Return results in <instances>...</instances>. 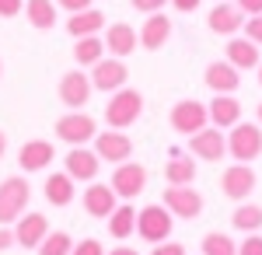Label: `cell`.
I'll use <instances>...</instances> for the list:
<instances>
[{"label":"cell","instance_id":"cell-1","mask_svg":"<svg viewBox=\"0 0 262 255\" xmlns=\"http://www.w3.org/2000/svg\"><path fill=\"white\" fill-rule=\"evenodd\" d=\"M140 112H143V95L133 88H119L105 105V122H108V130H129L140 119Z\"/></svg>","mask_w":262,"mask_h":255},{"label":"cell","instance_id":"cell-2","mask_svg":"<svg viewBox=\"0 0 262 255\" xmlns=\"http://www.w3.org/2000/svg\"><path fill=\"white\" fill-rule=\"evenodd\" d=\"M32 199V185L25 175H11L0 182V227H11Z\"/></svg>","mask_w":262,"mask_h":255},{"label":"cell","instance_id":"cell-3","mask_svg":"<svg viewBox=\"0 0 262 255\" xmlns=\"http://www.w3.org/2000/svg\"><path fill=\"white\" fill-rule=\"evenodd\" d=\"M171 227H175V217H171V210L164 203H150V206L137 210V235L143 241L161 245V241L171 238Z\"/></svg>","mask_w":262,"mask_h":255},{"label":"cell","instance_id":"cell-4","mask_svg":"<svg viewBox=\"0 0 262 255\" xmlns=\"http://www.w3.org/2000/svg\"><path fill=\"white\" fill-rule=\"evenodd\" d=\"M227 154L238 164H252L255 157H262V130L252 122H238L227 133Z\"/></svg>","mask_w":262,"mask_h":255},{"label":"cell","instance_id":"cell-5","mask_svg":"<svg viewBox=\"0 0 262 255\" xmlns=\"http://www.w3.org/2000/svg\"><path fill=\"white\" fill-rule=\"evenodd\" d=\"M56 137L63 143H70V147H88L98 137V122L88 112H67V116L56 119Z\"/></svg>","mask_w":262,"mask_h":255},{"label":"cell","instance_id":"cell-6","mask_svg":"<svg viewBox=\"0 0 262 255\" xmlns=\"http://www.w3.org/2000/svg\"><path fill=\"white\" fill-rule=\"evenodd\" d=\"M171 130L182 133V137H192V133H200L206 130V122H210V112H206V105L196 98H182L175 101V109H171Z\"/></svg>","mask_w":262,"mask_h":255},{"label":"cell","instance_id":"cell-7","mask_svg":"<svg viewBox=\"0 0 262 255\" xmlns=\"http://www.w3.org/2000/svg\"><path fill=\"white\" fill-rule=\"evenodd\" d=\"M108 185H112V193L119 199H137L147 189V168L137 164V161H122V164H116Z\"/></svg>","mask_w":262,"mask_h":255},{"label":"cell","instance_id":"cell-8","mask_svg":"<svg viewBox=\"0 0 262 255\" xmlns=\"http://www.w3.org/2000/svg\"><path fill=\"white\" fill-rule=\"evenodd\" d=\"M91 88L95 91H108V95H116L119 88H126V77H129V70H126V63L116 56H105L98 59L95 67H91Z\"/></svg>","mask_w":262,"mask_h":255},{"label":"cell","instance_id":"cell-9","mask_svg":"<svg viewBox=\"0 0 262 255\" xmlns=\"http://www.w3.org/2000/svg\"><path fill=\"white\" fill-rule=\"evenodd\" d=\"M255 172H252V164H231L227 172L221 175V193L227 199H234V203H245V199L252 196V189H255Z\"/></svg>","mask_w":262,"mask_h":255},{"label":"cell","instance_id":"cell-10","mask_svg":"<svg viewBox=\"0 0 262 255\" xmlns=\"http://www.w3.org/2000/svg\"><path fill=\"white\" fill-rule=\"evenodd\" d=\"M91 77L81 74V70H67L60 77V101L70 109V112H81L84 105L91 101Z\"/></svg>","mask_w":262,"mask_h":255},{"label":"cell","instance_id":"cell-11","mask_svg":"<svg viewBox=\"0 0 262 255\" xmlns=\"http://www.w3.org/2000/svg\"><path fill=\"white\" fill-rule=\"evenodd\" d=\"M95 154L101 161H108V164H122V161L133 157V140L126 137L122 130H101L95 137Z\"/></svg>","mask_w":262,"mask_h":255},{"label":"cell","instance_id":"cell-12","mask_svg":"<svg viewBox=\"0 0 262 255\" xmlns=\"http://www.w3.org/2000/svg\"><path fill=\"white\" fill-rule=\"evenodd\" d=\"M164 206L171 210V217L192 220V217L203 214V196L192 185H168V189H164Z\"/></svg>","mask_w":262,"mask_h":255},{"label":"cell","instance_id":"cell-13","mask_svg":"<svg viewBox=\"0 0 262 255\" xmlns=\"http://www.w3.org/2000/svg\"><path fill=\"white\" fill-rule=\"evenodd\" d=\"M63 172L74 178V182H95L98 178V168H101V157L88 147H70V154L63 157Z\"/></svg>","mask_w":262,"mask_h":255},{"label":"cell","instance_id":"cell-14","mask_svg":"<svg viewBox=\"0 0 262 255\" xmlns=\"http://www.w3.org/2000/svg\"><path fill=\"white\" fill-rule=\"evenodd\" d=\"M105 53H112L116 59H126L137 46H140V32L133 28V25H126V21H116V25H108L105 28Z\"/></svg>","mask_w":262,"mask_h":255},{"label":"cell","instance_id":"cell-15","mask_svg":"<svg viewBox=\"0 0 262 255\" xmlns=\"http://www.w3.org/2000/svg\"><path fill=\"white\" fill-rule=\"evenodd\" d=\"M189 154L203 157V161H221V157L227 154V137H224L217 126H213V130L206 126V130H200V133L189 137Z\"/></svg>","mask_w":262,"mask_h":255},{"label":"cell","instance_id":"cell-16","mask_svg":"<svg viewBox=\"0 0 262 255\" xmlns=\"http://www.w3.org/2000/svg\"><path fill=\"white\" fill-rule=\"evenodd\" d=\"M203 80H206V88H210L213 95H234L238 84H242V74H238L227 59H213V63H206Z\"/></svg>","mask_w":262,"mask_h":255},{"label":"cell","instance_id":"cell-17","mask_svg":"<svg viewBox=\"0 0 262 255\" xmlns=\"http://www.w3.org/2000/svg\"><path fill=\"white\" fill-rule=\"evenodd\" d=\"M49 235V220L46 214H21L14 220V241H18L21 248H39L42 241Z\"/></svg>","mask_w":262,"mask_h":255},{"label":"cell","instance_id":"cell-18","mask_svg":"<svg viewBox=\"0 0 262 255\" xmlns=\"http://www.w3.org/2000/svg\"><path fill=\"white\" fill-rule=\"evenodd\" d=\"M245 14L234 7V4H227V0H221L210 14H206V25H210V32H217V35H227V39H234L238 32L245 28Z\"/></svg>","mask_w":262,"mask_h":255},{"label":"cell","instance_id":"cell-19","mask_svg":"<svg viewBox=\"0 0 262 255\" xmlns=\"http://www.w3.org/2000/svg\"><path fill=\"white\" fill-rule=\"evenodd\" d=\"M53 157H56V151H53L49 140H28L18 151V164H21V172H42V168L53 164Z\"/></svg>","mask_w":262,"mask_h":255},{"label":"cell","instance_id":"cell-20","mask_svg":"<svg viewBox=\"0 0 262 255\" xmlns=\"http://www.w3.org/2000/svg\"><path fill=\"white\" fill-rule=\"evenodd\" d=\"M206 112H210V122L217 130H231V126L242 122V101L234 95H213V101L206 105Z\"/></svg>","mask_w":262,"mask_h":255},{"label":"cell","instance_id":"cell-21","mask_svg":"<svg viewBox=\"0 0 262 255\" xmlns=\"http://www.w3.org/2000/svg\"><path fill=\"white\" fill-rule=\"evenodd\" d=\"M168 39H171V18L161 14V11H158V14H147L143 25H140V46L154 53V49H161Z\"/></svg>","mask_w":262,"mask_h":255},{"label":"cell","instance_id":"cell-22","mask_svg":"<svg viewBox=\"0 0 262 255\" xmlns=\"http://www.w3.org/2000/svg\"><path fill=\"white\" fill-rule=\"evenodd\" d=\"M116 199H119V196L112 193V185L95 182V185H88V189H84V214H91V217H112Z\"/></svg>","mask_w":262,"mask_h":255},{"label":"cell","instance_id":"cell-23","mask_svg":"<svg viewBox=\"0 0 262 255\" xmlns=\"http://www.w3.org/2000/svg\"><path fill=\"white\" fill-rule=\"evenodd\" d=\"M227 63L234 67V70H259V46L252 39H234L227 42Z\"/></svg>","mask_w":262,"mask_h":255},{"label":"cell","instance_id":"cell-24","mask_svg":"<svg viewBox=\"0 0 262 255\" xmlns=\"http://www.w3.org/2000/svg\"><path fill=\"white\" fill-rule=\"evenodd\" d=\"M42 193H46V199H49L53 206H70V203H74V196H77L74 178L67 175V172H53V175L46 178Z\"/></svg>","mask_w":262,"mask_h":255},{"label":"cell","instance_id":"cell-25","mask_svg":"<svg viewBox=\"0 0 262 255\" xmlns=\"http://www.w3.org/2000/svg\"><path fill=\"white\" fill-rule=\"evenodd\" d=\"M101 28H105V14H101L98 7H88V11H77V14H70V18H67V32H70L74 39L98 35Z\"/></svg>","mask_w":262,"mask_h":255},{"label":"cell","instance_id":"cell-26","mask_svg":"<svg viewBox=\"0 0 262 255\" xmlns=\"http://www.w3.org/2000/svg\"><path fill=\"white\" fill-rule=\"evenodd\" d=\"M196 178V157H185V154H171L168 164H164V182L168 185H192Z\"/></svg>","mask_w":262,"mask_h":255},{"label":"cell","instance_id":"cell-27","mask_svg":"<svg viewBox=\"0 0 262 255\" xmlns=\"http://www.w3.org/2000/svg\"><path fill=\"white\" fill-rule=\"evenodd\" d=\"M25 18L32 28L49 32L56 25V0H25Z\"/></svg>","mask_w":262,"mask_h":255},{"label":"cell","instance_id":"cell-28","mask_svg":"<svg viewBox=\"0 0 262 255\" xmlns=\"http://www.w3.org/2000/svg\"><path fill=\"white\" fill-rule=\"evenodd\" d=\"M108 235L116 238V241H126L129 235H137V210L129 203H122V206L112 210V217H108Z\"/></svg>","mask_w":262,"mask_h":255},{"label":"cell","instance_id":"cell-29","mask_svg":"<svg viewBox=\"0 0 262 255\" xmlns=\"http://www.w3.org/2000/svg\"><path fill=\"white\" fill-rule=\"evenodd\" d=\"M74 59L81 67H95L98 59H105V42H101V35H84V39L74 42Z\"/></svg>","mask_w":262,"mask_h":255},{"label":"cell","instance_id":"cell-30","mask_svg":"<svg viewBox=\"0 0 262 255\" xmlns=\"http://www.w3.org/2000/svg\"><path fill=\"white\" fill-rule=\"evenodd\" d=\"M231 224L238 231H245V235H255L262 227V206H255V203H238V210L231 214Z\"/></svg>","mask_w":262,"mask_h":255},{"label":"cell","instance_id":"cell-31","mask_svg":"<svg viewBox=\"0 0 262 255\" xmlns=\"http://www.w3.org/2000/svg\"><path fill=\"white\" fill-rule=\"evenodd\" d=\"M203 255H238L234 238H227L224 231H210L203 238Z\"/></svg>","mask_w":262,"mask_h":255},{"label":"cell","instance_id":"cell-32","mask_svg":"<svg viewBox=\"0 0 262 255\" xmlns=\"http://www.w3.org/2000/svg\"><path fill=\"white\" fill-rule=\"evenodd\" d=\"M74 252V238L67 231H49L46 241L39 245V255H70Z\"/></svg>","mask_w":262,"mask_h":255},{"label":"cell","instance_id":"cell-33","mask_svg":"<svg viewBox=\"0 0 262 255\" xmlns=\"http://www.w3.org/2000/svg\"><path fill=\"white\" fill-rule=\"evenodd\" d=\"M70 255H105V248H101V241H95V238H84V241L74 245Z\"/></svg>","mask_w":262,"mask_h":255},{"label":"cell","instance_id":"cell-34","mask_svg":"<svg viewBox=\"0 0 262 255\" xmlns=\"http://www.w3.org/2000/svg\"><path fill=\"white\" fill-rule=\"evenodd\" d=\"M245 39H252L255 46H262V14L245 21Z\"/></svg>","mask_w":262,"mask_h":255},{"label":"cell","instance_id":"cell-35","mask_svg":"<svg viewBox=\"0 0 262 255\" xmlns=\"http://www.w3.org/2000/svg\"><path fill=\"white\" fill-rule=\"evenodd\" d=\"M238 255H262V235H248L238 245Z\"/></svg>","mask_w":262,"mask_h":255},{"label":"cell","instance_id":"cell-36","mask_svg":"<svg viewBox=\"0 0 262 255\" xmlns=\"http://www.w3.org/2000/svg\"><path fill=\"white\" fill-rule=\"evenodd\" d=\"M150 255H185V245L182 241H161V245H154Z\"/></svg>","mask_w":262,"mask_h":255},{"label":"cell","instance_id":"cell-37","mask_svg":"<svg viewBox=\"0 0 262 255\" xmlns=\"http://www.w3.org/2000/svg\"><path fill=\"white\" fill-rule=\"evenodd\" d=\"M25 11V0H0V18H18Z\"/></svg>","mask_w":262,"mask_h":255},{"label":"cell","instance_id":"cell-38","mask_svg":"<svg viewBox=\"0 0 262 255\" xmlns=\"http://www.w3.org/2000/svg\"><path fill=\"white\" fill-rule=\"evenodd\" d=\"M129 4H133L140 14H158V11H161L168 0H129Z\"/></svg>","mask_w":262,"mask_h":255},{"label":"cell","instance_id":"cell-39","mask_svg":"<svg viewBox=\"0 0 262 255\" xmlns=\"http://www.w3.org/2000/svg\"><path fill=\"white\" fill-rule=\"evenodd\" d=\"M234 7L242 11L245 18H255V14H262V0H234Z\"/></svg>","mask_w":262,"mask_h":255},{"label":"cell","instance_id":"cell-40","mask_svg":"<svg viewBox=\"0 0 262 255\" xmlns=\"http://www.w3.org/2000/svg\"><path fill=\"white\" fill-rule=\"evenodd\" d=\"M56 7H63L67 14H77V11H88L91 0H56Z\"/></svg>","mask_w":262,"mask_h":255},{"label":"cell","instance_id":"cell-41","mask_svg":"<svg viewBox=\"0 0 262 255\" xmlns=\"http://www.w3.org/2000/svg\"><path fill=\"white\" fill-rule=\"evenodd\" d=\"M11 245H18V241H14V231H11V227H0V252H7Z\"/></svg>","mask_w":262,"mask_h":255},{"label":"cell","instance_id":"cell-42","mask_svg":"<svg viewBox=\"0 0 262 255\" xmlns=\"http://www.w3.org/2000/svg\"><path fill=\"white\" fill-rule=\"evenodd\" d=\"M171 4H175V11H182V14H189V11H196V7H200L203 0H171Z\"/></svg>","mask_w":262,"mask_h":255},{"label":"cell","instance_id":"cell-43","mask_svg":"<svg viewBox=\"0 0 262 255\" xmlns=\"http://www.w3.org/2000/svg\"><path fill=\"white\" fill-rule=\"evenodd\" d=\"M105 255H140V252L129 248V245H119V248H112V252H105Z\"/></svg>","mask_w":262,"mask_h":255},{"label":"cell","instance_id":"cell-44","mask_svg":"<svg viewBox=\"0 0 262 255\" xmlns=\"http://www.w3.org/2000/svg\"><path fill=\"white\" fill-rule=\"evenodd\" d=\"M7 154V137H4V130H0V157Z\"/></svg>","mask_w":262,"mask_h":255},{"label":"cell","instance_id":"cell-45","mask_svg":"<svg viewBox=\"0 0 262 255\" xmlns=\"http://www.w3.org/2000/svg\"><path fill=\"white\" fill-rule=\"evenodd\" d=\"M255 116H259V122H262V101H259V109H255Z\"/></svg>","mask_w":262,"mask_h":255},{"label":"cell","instance_id":"cell-46","mask_svg":"<svg viewBox=\"0 0 262 255\" xmlns=\"http://www.w3.org/2000/svg\"><path fill=\"white\" fill-rule=\"evenodd\" d=\"M259 84H262V63H259Z\"/></svg>","mask_w":262,"mask_h":255},{"label":"cell","instance_id":"cell-47","mask_svg":"<svg viewBox=\"0 0 262 255\" xmlns=\"http://www.w3.org/2000/svg\"><path fill=\"white\" fill-rule=\"evenodd\" d=\"M0 74H4V63H0Z\"/></svg>","mask_w":262,"mask_h":255},{"label":"cell","instance_id":"cell-48","mask_svg":"<svg viewBox=\"0 0 262 255\" xmlns=\"http://www.w3.org/2000/svg\"><path fill=\"white\" fill-rule=\"evenodd\" d=\"M217 4H221V0H217Z\"/></svg>","mask_w":262,"mask_h":255}]
</instances>
